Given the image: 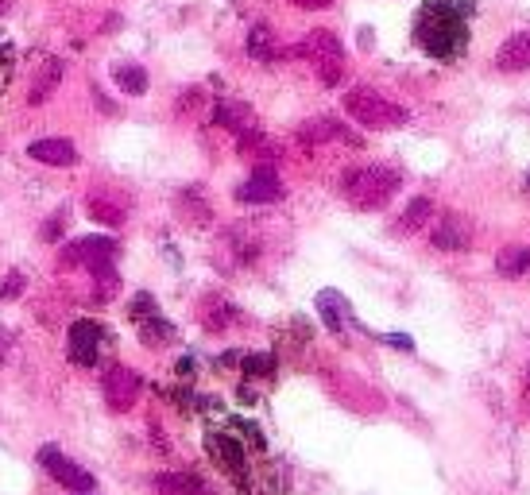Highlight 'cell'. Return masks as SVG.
Masks as SVG:
<instances>
[{"mask_svg":"<svg viewBox=\"0 0 530 495\" xmlns=\"http://www.w3.org/2000/svg\"><path fill=\"white\" fill-rule=\"evenodd\" d=\"M469 12L472 4L461 0H430L414 16V43L430 59L453 62L469 51Z\"/></svg>","mask_w":530,"mask_h":495,"instance_id":"obj_1","label":"cell"},{"mask_svg":"<svg viewBox=\"0 0 530 495\" xmlns=\"http://www.w3.org/2000/svg\"><path fill=\"white\" fill-rule=\"evenodd\" d=\"M399 186H403V175L395 171V167H356L345 175V198L349 205L356 209H383V205L391 202L395 194H399Z\"/></svg>","mask_w":530,"mask_h":495,"instance_id":"obj_2","label":"cell"},{"mask_svg":"<svg viewBox=\"0 0 530 495\" xmlns=\"http://www.w3.org/2000/svg\"><path fill=\"white\" fill-rule=\"evenodd\" d=\"M345 113L360 124V128H372V132H383V128H399V124H407L411 113L403 109V105H395V101H387L383 93L368 86H356L345 93Z\"/></svg>","mask_w":530,"mask_h":495,"instance_id":"obj_3","label":"cell"},{"mask_svg":"<svg viewBox=\"0 0 530 495\" xmlns=\"http://www.w3.org/2000/svg\"><path fill=\"white\" fill-rule=\"evenodd\" d=\"M295 55L314 62V70H318L325 86H337L341 74H345V51H341V39L333 31H310L295 47Z\"/></svg>","mask_w":530,"mask_h":495,"instance_id":"obj_4","label":"cell"},{"mask_svg":"<svg viewBox=\"0 0 530 495\" xmlns=\"http://www.w3.org/2000/svg\"><path fill=\"white\" fill-rule=\"evenodd\" d=\"M39 465L47 468V472H51V476L59 480L62 488H70V492H78V495H82V492H93V484H97V480L89 476L86 468L74 465L70 457H62L55 445H43V449H39Z\"/></svg>","mask_w":530,"mask_h":495,"instance_id":"obj_5","label":"cell"},{"mask_svg":"<svg viewBox=\"0 0 530 495\" xmlns=\"http://www.w3.org/2000/svg\"><path fill=\"white\" fill-rule=\"evenodd\" d=\"M140 376L132 372V368H124V364H117V368H109L105 372V379H101V391H105V403H109V410H128L136 399H140Z\"/></svg>","mask_w":530,"mask_h":495,"instance_id":"obj_6","label":"cell"},{"mask_svg":"<svg viewBox=\"0 0 530 495\" xmlns=\"http://www.w3.org/2000/svg\"><path fill=\"white\" fill-rule=\"evenodd\" d=\"M62 260L93 271V267H101V263L117 260V240H109V236H86V240L70 244V248L62 252Z\"/></svg>","mask_w":530,"mask_h":495,"instance_id":"obj_7","label":"cell"},{"mask_svg":"<svg viewBox=\"0 0 530 495\" xmlns=\"http://www.w3.org/2000/svg\"><path fill=\"white\" fill-rule=\"evenodd\" d=\"M101 337H105V329L97 325V321H74L70 325V360L74 364H82V368H93L97 364V352H101Z\"/></svg>","mask_w":530,"mask_h":495,"instance_id":"obj_8","label":"cell"},{"mask_svg":"<svg viewBox=\"0 0 530 495\" xmlns=\"http://www.w3.org/2000/svg\"><path fill=\"white\" fill-rule=\"evenodd\" d=\"M283 198V182L271 167H256V175L248 178L244 186H236V202L244 205H267Z\"/></svg>","mask_w":530,"mask_h":495,"instance_id":"obj_9","label":"cell"},{"mask_svg":"<svg viewBox=\"0 0 530 495\" xmlns=\"http://www.w3.org/2000/svg\"><path fill=\"white\" fill-rule=\"evenodd\" d=\"M28 155L35 163H47V167H70V163H78V147L70 144V140H62V136L35 140V144L28 147Z\"/></svg>","mask_w":530,"mask_h":495,"instance_id":"obj_10","label":"cell"},{"mask_svg":"<svg viewBox=\"0 0 530 495\" xmlns=\"http://www.w3.org/2000/svg\"><path fill=\"white\" fill-rule=\"evenodd\" d=\"M469 244H472L469 221L457 217V213L442 217V225L434 229V248H442V252H461V248H469Z\"/></svg>","mask_w":530,"mask_h":495,"instance_id":"obj_11","label":"cell"},{"mask_svg":"<svg viewBox=\"0 0 530 495\" xmlns=\"http://www.w3.org/2000/svg\"><path fill=\"white\" fill-rule=\"evenodd\" d=\"M298 140L302 144H325V140H345V144H356V136L345 128V124H337V120H306L302 128H298Z\"/></svg>","mask_w":530,"mask_h":495,"instance_id":"obj_12","label":"cell"},{"mask_svg":"<svg viewBox=\"0 0 530 495\" xmlns=\"http://www.w3.org/2000/svg\"><path fill=\"white\" fill-rule=\"evenodd\" d=\"M213 120H217L221 128L236 132V136H244V132H256V113H252L248 105H240V101H221V105L213 109Z\"/></svg>","mask_w":530,"mask_h":495,"instance_id":"obj_13","label":"cell"},{"mask_svg":"<svg viewBox=\"0 0 530 495\" xmlns=\"http://www.w3.org/2000/svg\"><path fill=\"white\" fill-rule=\"evenodd\" d=\"M496 66L500 70H530V31H519L496 51Z\"/></svg>","mask_w":530,"mask_h":495,"instance_id":"obj_14","label":"cell"},{"mask_svg":"<svg viewBox=\"0 0 530 495\" xmlns=\"http://www.w3.org/2000/svg\"><path fill=\"white\" fill-rule=\"evenodd\" d=\"M318 314H322L329 333H341V329L349 325V302L337 291H322L318 294Z\"/></svg>","mask_w":530,"mask_h":495,"instance_id":"obj_15","label":"cell"},{"mask_svg":"<svg viewBox=\"0 0 530 495\" xmlns=\"http://www.w3.org/2000/svg\"><path fill=\"white\" fill-rule=\"evenodd\" d=\"M59 82H62V62L59 59H47L43 62V70L35 74V82H31V93H28V101L31 105H43L55 89H59Z\"/></svg>","mask_w":530,"mask_h":495,"instance_id":"obj_16","label":"cell"},{"mask_svg":"<svg viewBox=\"0 0 530 495\" xmlns=\"http://www.w3.org/2000/svg\"><path fill=\"white\" fill-rule=\"evenodd\" d=\"M155 488L163 495H206V484L190 472H163V476H155Z\"/></svg>","mask_w":530,"mask_h":495,"instance_id":"obj_17","label":"cell"},{"mask_svg":"<svg viewBox=\"0 0 530 495\" xmlns=\"http://www.w3.org/2000/svg\"><path fill=\"white\" fill-rule=\"evenodd\" d=\"M209 453L221 461V468H229L233 476H240V472H244V449L236 445L233 437L213 434V437H209Z\"/></svg>","mask_w":530,"mask_h":495,"instance_id":"obj_18","label":"cell"},{"mask_svg":"<svg viewBox=\"0 0 530 495\" xmlns=\"http://www.w3.org/2000/svg\"><path fill=\"white\" fill-rule=\"evenodd\" d=\"M496 271L503 279H519L523 271H530V248L523 244H507L500 256H496Z\"/></svg>","mask_w":530,"mask_h":495,"instance_id":"obj_19","label":"cell"},{"mask_svg":"<svg viewBox=\"0 0 530 495\" xmlns=\"http://www.w3.org/2000/svg\"><path fill=\"white\" fill-rule=\"evenodd\" d=\"M113 82H117L124 93L140 97V93H148V70L136 66V62H117V66H113Z\"/></svg>","mask_w":530,"mask_h":495,"instance_id":"obj_20","label":"cell"},{"mask_svg":"<svg viewBox=\"0 0 530 495\" xmlns=\"http://www.w3.org/2000/svg\"><path fill=\"white\" fill-rule=\"evenodd\" d=\"M430 213H434V202H430V198H414V202L403 209V217L395 221V233H403V236L418 233V229L430 221Z\"/></svg>","mask_w":530,"mask_h":495,"instance_id":"obj_21","label":"cell"},{"mask_svg":"<svg viewBox=\"0 0 530 495\" xmlns=\"http://www.w3.org/2000/svg\"><path fill=\"white\" fill-rule=\"evenodd\" d=\"M248 55L252 59H275V39L267 28H256L248 35Z\"/></svg>","mask_w":530,"mask_h":495,"instance_id":"obj_22","label":"cell"},{"mask_svg":"<svg viewBox=\"0 0 530 495\" xmlns=\"http://www.w3.org/2000/svg\"><path fill=\"white\" fill-rule=\"evenodd\" d=\"M140 337H144V345H167L171 337H175V329L171 325H163L159 318H151L140 325Z\"/></svg>","mask_w":530,"mask_h":495,"instance_id":"obj_23","label":"cell"},{"mask_svg":"<svg viewBox=\"0 0 530 495\" xmlns=\"http://www.w3.org/2000/svg\"><path fill=\"white\" fill-rule=\"evenodd\" d=\"M89 213H93V221H105V225H120V221H124V209H120V205H109L105 198H93V202H89Z\"/></svg>","mask_w":530,"mask_h":495,"instance_id":"obj_24","label":"cell"},{"mask_svg":"<svg viewBox=\"0 0 530 495\" xmlns=\"http://www.w3.org/2000/svg\"><path fill=\"white\" fill-rule=\"evenodd\" d=\"M12 62H16V55H12V43L0 35V93H4L8 82H12Z\"/></svg>","mask_w":530,"mask_h":495,"instance_id":"obj_25","label":"cell"},{"mask_svg":"<svg viewBox=\"0 0 530 495\" xmlns=\"http://www.w3.org/2000/svg\"><path fill=\"white\" fill-rule=\"evenodd\" d=\"M20 294H24V275L12 271V275L0 283V298H20Z\"/></svg>","mask_w":530,"mask_h":495,"instance_id":"obj_26","label":"cell"},{"mask_svg":"<svg viewBox=\"0 0 530 495\" xmlns=\"http://www.w3.org/2000/svg\"><path fill=\"white\" fill-rule=\"evenodd\" d=\"M267 368H271L267 356H252V360H248V372H252V376H267Z\"/></svg>","mask_w":530,"mask_h":495,"instance_id":"obj_27","label":"cell"},{"mask_svg":"<svg viewBox=\"0 0 530 495\" xmlns=\"http://www.w3.org/2000/svg\"><path fill=\"white\" fill-rule=\"evenodd\" d=\"M59 229H62V213H55V221L43 229V236H47V240H55V236H59Z\"/></svg>","mask_w":530,"mask_h":495,"instance_id":"obj_28","label":"cell"},{"mask_svg":"<svg viewBox=\"0 0 530 495\" xmlns=\"http://www.w3.org/2000/svg\"><path fill=\"white\" fill-rule=\"evenodd\" d=\"M387 341H391L395 349H414V345H411V337H403V333H399V337H387Z\"/></svg>","mask_w":530,"mask_h":495,"instance_id":"obj_29","label":"cell"},{"mask_svg":"<svg viewBox=\"0 0 530 495\" xmlns=\"http://www.w3.org/2000/svg\"><path fill=\"white\" fill-rule=\"evenodd\" d=\"M298 8H325V4H333V0H295Z\"/></svg>","mask_w":530,"mask_h":495,"instance_id":"obj_30","label":"cell"},{"mask_svg":"<svg viewBox=\"0 0 530 495\" xmlns=\"http://www.w3.org/2000/svg\"><path fill=\"white\" fill-rule=\"evenodd\" d=\"M4 349H12V333L0 329V356H4Z\"/></svg>","mask_w":530,"mask_h":495,"instance_id":"obj_31","label":"cell"},{"mask_svg":"<svg viewBox=\"0 0 530 495\" xmlns=\"http://www.w3.org/2000/svg\"><path fill=\"white\" fill-rule=\"evenodd\" d=\"M0 12H4V4H0Z\"/></svg>","mask_w":530,"mask_h":495,"instance_id":"obj_32","label":"cell"},{"mask_svg":"<svg viewBox=\"0 0 530 495\" xmlns=\"http://www.w3.org/2000/svg\"><path fill=\"white\" fill-rule=\"evenodd\" d=\"M82 495H86V492H82Z\"/></svg>","mask_w":530,"mask_h":495,"instance_id":"obj_33","label":"cell"},{"mask_svg":"<svg viewBox=\"0 0 530 495\" xmlns=\"http://www.w3.org/2000/svg\"><path fill=\"white\" fill-rule=\"evenodd\" d=\"M527 182H530V178H527Z\"/></svg>","mask_w":530,"mask_h":495,"instance_id":"obj_34","label":"cell"}]
</instances>
